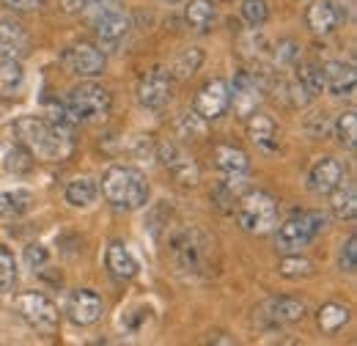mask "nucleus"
I'll list each match as a JSON object with an SVG mask.
<instances>
[{
  "label": "nucleus",
  "instance_id": "obj_26",
  "mask_svg": "<svg viewBox=\"0 0 357 346\" xmlns=\"http://www.w3.org/2000/svg\"><path fill=\"white\" fill-rule=\"evenodd\" d=\"M33 201L36 198L31 190H22V187L6 190V193H0V217H22L25 212H31Z\"/></svg>",
  "mask_w": 357,
  "mask_h": 346
},
{
  "label": "nucleus",
  "instance_id": "obj_36",
  "mask_svg": "<svg viewBox=\"0 0 357 346\" xmlns=\"http://www.w3.org/2000/svg\"><path fill=\"white\" fill-rule=\"evenodd\" d=\"M206 132V124L198 113H187L181 121H178V135L187 137V135H204Z\"/></svg>",
  "mask_w": 357,
  "mask_h": 346
},
{
  "label": "nucleus",
  "instance_id": "obj_29",
  "mask_svg": "<svg viewBox=\"0 0 357 346\" xmlns=\"http://www.w3.org/2000/svg\"><path fill=\"white\" fill-rule=\"evenodd\" d=\"M93 198H96V181H93V179H86V176H83V179L69 181V187H66V204L83 209V206H91V204H93Z\"/></svg>",
  "mask_w": 357,
  "mask_h": 346
},
{
  "label": "nucleus",
  "instance_id": "obj_11",
  "mask_svg": "<svg viewBox=\"0 0 357 346\" xmlns=\"http://www.w3.org/2000/svg\"><path fill=\"white\" fill-rule=\"evenodd\" d=\"M228 99H231V93H228V83L220 80V77H215V80H209L206 86L195 93L192 113H198L204 121H215V119H220L225 110L231 107V105H228Z\"/></svg>",
  "mask_w": 357,
  "mask_h": 346
},
{
  "label": "nucleus",
  "instance_id": "obj_41",
  "mask_svg": "<svg viewBox=\"0 0 357 346\" xmlns=\"http://www.w3.org/2000/svg\"><path fill=\"white\" fill-rule=\"evenodd\" d=\"M86 3H89V0H61V6H63L69 14H80V11H86Z\"/></svg>",
  "mask_w": 357,
  "mask_h": 346
},
{
  "label": "nucleus",
  "instance_id": "obj_16",
  "mask_svg": "<svg viewBox=\"0 0 357 346\" xmlns=\"http://www.w3.org/2000/svg\"><path fill=\"white\" fill-rule=\"evenodd\" d=\"M28 52H31V36L25 33V28L11 20H3L0 22V58L22 61Z\"/></svg>",
  "mask_w": 357,
  "mask_h": 346
},
{
  "label": "nucleus",
  "instance_id": "obj_12",
  "mask_svg": "<svg viewBox=\"0 0 357 346\" xmlns=\"http://www.w3.org/2000/svg\"><path fill=\"white\" fill-rule=\"evenodd\" d=\"M344 165L341 160L335 157H321L313 163V168L308 171V187H311L316 195H330L341 181H344Z\"/></svg>",
  "mask_w": 357,
  "mask_h": 346
},
{
  "label": "nucleus",
  "instance_id": "obj_17",
  "mask_svg": "<svg viewBox=\"0 0 357 346\" xmlns=\"http://www.w3.org/2000/svg\"><path fill=\"white\" fill-rule=\"evenodd\" d=\"M157 151H160L162 163L168 165V171L174 173L181 184H195V181H198V168H195V163L178 149L176 143H160Z\"/></svg>",
  "mask_w": 357,
  "mask_h": 346
},
{
  "label": "nucleus",
  "instance_id": "obj_18",
  "mask_svg": "<svg viewBox=\"0 0 357 346\" xmlns=\"http://www.w3.org/2000/svg\"><path fill=\"white\" fill-rule=\"evenodd\" d=\"M305 22H308V28L313 33L327 36V33H333L338 28L341 11H338V6L333 0H313L308 6V11H305Z\"/></svg>",
  "mask_w": 357,
  "mask_h": 346
},
{
  "label": "nucleus",
  "instance_id": "obj_14",
  "mask_svg": "<svg viewBox=\"0 0 357 346\" xmlns=\"http://www.w3.org/2000/svg\"><path fill=\"white\" fill-rule=\"evenodd\" d=\"M321 83L333 96H352L357 86L355 66L344 61H327L321 66Z\"/></svg>",
  "mask_w": 357,
  "mask_h": 346
},
{
  "label": "nucleus",
  "instance_id": "obj_20",
  "mask_svg": "<svg viewBox=\"0 0 357 346\" xmlns=\"http://www.w3.org/2000/svg\"><path fill=\"white\" fill-rule=\"evenodd\" d=\"M248 137L261 151H278V127H275V121L269 116H264V113L248 116Z\"/></svg>",
  "mask_w": 357,
  "mask_h": 346
},
{
  "label": "nucleus",
  "instance_id": "obj_23",
  "mask_svg": "<svg viewBox=\"0 0 357 346\" xmlns=\"http://www.w3.org/2000/svg\"><path fill=\"white\" fill-rule=\"evenodd\" d=\"M25 86V69L17 58H0V99H14Z\"/></svg>",
  "mask_w": 357,
  "mask_h": 346
},
{
  "label": "nucleus",
  "instance_id": "obj_24",
  "mask_svg": "<svg viewBox=\"0 0 357 346\" xmlns=\"http://www.w3.org/2000/svg\"><path fill=\"white\" fill-rule=\"evenodd\" d=\"M184 20L192 31L198 33H206L215 20H218V11H215V3L212 0H190L187 8H184Z\"/></svg>",
  "mask_w": 357,
  "mask_h": 346
},
{
  "label": "nucleus",
  "instance_id": "obj_31",
  "mask_svg": "<svg viewBox=\"0 0 357 346\" xmlns=\"http://www.w3.org/2000/svg\"><path fill=\"white\" fill-rule=\"evenodd\" d=\"M14 283H17V259L6 245H0V297L8 294Z\"/></svg>",
  "mask_w": 357,
  "mask_h": 346
},
{
  "label": "nucleus",
  "instance_id": "obj_10",
  "mask_svg": "<svg viewBox=\"0 0 357 346\" xmlns=\"http://www.w3.org/2000/svg\"><path fill=\"white\" fill-rule=\"evenodd\" d=\"M171 99V72L168 69H151L137 83V102L146 110H162Z\"/></svg>",
  "mask_w": 357,
  "mask_h": 346
},
{
  "label": "nucleus",
  "instance_id": "obj_9",
  "mask_svg": "<svg viewBox=\"0 0 357 346\" xmlns=\"http://www.w3.org/2000/svg\"><path fill=\"white\" fill-rule=\"evenodd\" d=\"M63 63H66V69H69L72 75H77V77H99V75L105 72L107 58H105V52H102L99 47L80 42V44H72V47L63 52Z\"/></svg>",
  "mask_w": 357,
  "mask_h": 346
},
{
  "label": "nucleus",
  "instance_id": "obj_33",
  "mask_svg": "<svg viewBox=\"0 0 357 346\" xmlns=\"http://www.w3.org/2000/svg\"><path fill=\"white\" fill-rule=\"evenodd\" d=\"M242 17L250 28H261L269 20L267 0H242Z\"/></svg>",
  "mask_w": 357,
  "mask_h": 346
},
{
  "label": "nucleus",
  "instance_id": "obj_40",
  "mask_svg": "<svg viewBox=\"0 0 357 346\" xmlns=\"http://www.w3.org/2000/svg\"><path fill=\"white\" fill-rule=\"evenodd\" d=\"M121 0H89L86 3V11H91L93 17H99L102 11H107V8H116Z\"/></svg>",
  "mask_w": 357,
  "mask_h": 346
},
{
  "label": "nucleus",
  "instance_id": "obj_34",
  "mask_svg": "<svg viewBox=\"0 0 357 346\" xmlns=\"http://www.w3.org/2000/svg\"><path fill=\"white\" fill-rule=\"evenodd\" d=\"M33 154L25 149V146H20V149H14V151H8L6 154V168L14 173H25L31 165H33V160H31Z\"/></svg>",
  "mask_w": 357,
  "mask_h": 346
},
{
  "label": "nucleus",
  "instance_id": "obj_1",
  "mask_svg": "<svg viewBox=\"0 0 357 346\" xmlns=\"http://www.w3.org/2000/svg\"><path fill=\"white\" fill-rule=\"evenodd\" d=\"M14 135L20 140V146H25L33 157L55 163L63 160L72 151V137L63 132L61 124H50L39 116H22L14 121Z\"/></svg>",
  "mask_w": 357,
  "mask_h": 346
},
{
  "label": "nucleus",
  "instance_id": "obj_21",
  "mask_svg": "<svg viewBox=\"0 0 357 346\" xmlns=\"http://www.w3.org/2000/svg\"><path fill=\"white\" fill-rule=\"evenodd\" d=\"M215 163L228 176H242V173H248V168H250L248 151H242L239 146H231V143H218L215 146Z\"/></svg>",
  "mask_w": 357,
  "mask_h": 346
},
{
  "label": "nucleus",
  "instance_id": "obj_37",
  "mask_svg": "<svg viewBox=\"0 0 357 346\" xmlns=\"http://www.w3.org/2000/svg\"><path fill=\"white\" fill-rule=\"evenodd\" d=\"M50 259V253H47L45 245H28L25 248V261H28V266L31 269H42Z\"/></svg>",
  "mask_w": 357,
  "mask_h": 346
},
{
  "label": "nucleus",
  "instance_id": "obj_7",
  "mask_svg": "<svg viewBox=\"0 0 357 346\" xmlns=\"http://www.w3.org/2000/svg\"><path fill=\"white\" fill-rule=\"evenodd\" d=\"M14 313L39 333L58 330V308L42 292H22L14 297Z\"/></svg>",
  "mask_w": 357,
  "mask_h": 346
},
{
  "label": "nucleus",
  "instance_id": "obj_22",
  "mask_svg": "<svg viewBox=\"0 0 357 346\" xmlns=\"http://www.w3.org/2000/svg\"><path fill=\"white\" fill-rule=\"evenodd\" d=\"M267 316L272 324H294L305 316V303L294 297H275L267 303Z\"/></svg>",
  "mask_w": 357,
  "mask_h": 346
},
{
  "label": "nucleus",
  "instance_id": "obj_19",
  "mask_svg": "<svg viewBox=\"0 0 357 346\" xmlns=\"http://www.w3.org/2000/svg\"><path fill=\"white\" fill-rule=\"evenodd\" d=\"M105 264H107V269H110V275L116 280H132L137 275V261H135V256L130 253V248L124 242H113L107 248Z\"/></svg>",
  "mask_w": 357,
  "mask_h": 346
},
{
  "label": "nucleus",
  "instance_id": "obj_5",
  "mask_svg": "<svg viewBox=\"0 0 357 346\" xmlns=\"http://www.w3.org/2000/svg\"><path fill=\"white\" fill-rule=\"evenodd\" d=\"M236 223L245 234L264 236L272 234L278 225V204L264 190H250L236 198Z\"/></svg>",
  "mask_w": 357,
  "mask_h": 346
},
{
  "label": "nucleus",
  "instance_id": "obj_43",
  "mask_svg": "<svg viewBox=\"0 0 357 346\" xmlns=\"http://www.w3.org/2000/svg\"><path fill=\"white\" fill-rule=\"evenodd\" d=\"M223 3H231V0H223Z\"/></svg>",
  "mask_w": 357,
  "mask_h": 346
},
{
  "label": "nucleus",
  "instance_id": "obj_42",
  "mask_svg": "<svg viewBox=\"0 0 357 346\" xmlns=\"http://www.w3.org/2000/svg\"><path fill=\"white\" fill-rule=\"evenodd\" d=\"M162 3H181V0H162Z\"/></svg>",
  "mask_w": 357,
  "mask_h": 346
},
{
  "label": "nucleus",
  "instance_id": "obj_39",
  "mask_svg": "<svg viewBox=\"0 0 357 346\" xmlns=\"http://www.w3.org/2000/svg\"><path fill=\"white\" fill-rule=\"evenodd\" d=\"M0 6H6L11 11H36L42 6V0H0Z\"/></svg>",
  "mask_w": 357,
  "mask_h": 346
},
{
  "label": "nucleus",
  "instance_id": "obj_15",
  "mask_svg": "<svg viewBox=\"0 0 357 346\" xmlns=\"http://www.w3.org/2000/svg\"><path fill=\"white\" fill-rule=\"evenodd\" d=\"M93 28H96L99 42L113 47L130 33V17L116 6V8H107L99 17H93Z\"/></svg>",
  "mask_w": 357,
  "mask_h": 346
},
{
  "label": "nucleus",
  "instance_id": "obj_3",
  "mask_svg": "<svg viewBox=\"0 0 357 346\" xmlns=\"http://www.w3.org/2000/svg\"><path fill=\"white\" fill-rule=\"evenodd\" d=\"M168 253L178 272L184 275H201L209 269V261L215 253V242L195 225H184L168 242Z\"/></svg>",
  "mask_w": 357,
  "mask_h": 346
},
{
  "label": "nucleus",
  "instance_id": "obj_2",
  "mask_svg": "<svg viewBox=\"0 0 357 346\" xmlns=\"http://www.w3.org/2000/svg\"><path fill=\"white\" fill-rule=\"evenodd\" d=\"M102 195L116 209H140L149 201V179L146 173L130 165H113L102 176Z\"/></svg>",
  "mask_w": 357,
  "mask_h": 346
},
{
  "label": "nucleus",
  "instance_id": "obj_30",
  "mask_svg": "<svg viewBox=\"0 0 357 346\" xmlns=\"http://www.w3.org/2000/svg\"><path fill=\"white\" fill-rule=\"evenodd\" d=\"M313 272V261H308L305 256H300V253H291V256H286V259L278 264V275H283V278H289V280H303V278H311Z\"/></svg>",
  "mask_w": 357,
  "mask_h": 346
},
{
  "label": "nucleus",
  "instance_id": "obj_25",
  "mask_svg": "<svg viewBox=\"0 0 357 346\" xmlns=\"http://www.w3.org/2000/svg\"><path fill=\"white\" fill-rule=\"evenodd\" d=\"M330 209L338 220H352L357 215V190L355 184H338L330 193Z\"/></svg>",
  "mask_w": 357,
  "mask_h": 346
},
{
  "label": "nucleus",
  "instance_id": "obj_27",
  "mask_svg": "<svg viewBox=\"0 0 357 346\" xmlns=\"http://www.w3.org/2000/svg\"><path fill=\"white\" fill-rule=\"evenodd\" d=\"M316 319H319V330H321V333L335 336L341 327H347V322H349V308L338 303H327L319 310Z\"/></svg>",
  "mask_w": 357,
  "mask_h": 346
},
{
  "label": "nucleus",
  "instance_id": "obj_28",
  "mask_svg": "<svg viewBox=\"0 0 357 346\" xmlns=\"http://www.w3.org/2000/svg\"><path fill=\"white\" fill-rule=\"evenodd\" d=\"M201 63H204V50L190 47V50L178 52L176 58H174V63H171V77L187 80V77H192V75L201 69Z\"/></svg>",
  "mask_w": 357,
  "mask_h": 346
},
{
  "label": "nucleus",
  "instance_id": "obj_38",
  "mask_svg": "<svg viewBox=\"0 0 357 346\" xmlns=\"http://www.w3.org/2000/svg\"><path fill=\"white\" fill-rule=\"evenodd\" d=\"M305 130H308V135H313V137H321L324 130H327V113H324V110H321V113H311L308 121H305Z\"/></svg>",
  "mask_w": 357,
  "mask_h": 346
},
{
  "label": "nucleus",
  "instance_id": "obj_8",
  "mask_svg": "<svg viewBox=\"0 0 357 346\" xmlns=\"http://www.w3.org/2000/svg\"><path fill=\"white\" fill-rule=\"evenodd\" d=\"M228 93H231L228 105H234V113L239 119H248V116H253L259 110L264 86L259 83V77L253 72H239L234 77V86H228Z\"/></svg>",
  "mask_w": 357,
  "mask_h": 346
},
{
  "label": "nucleus",
  "instance_id": "obj_32",
  "mask_svg": "<svg viewBox=\"0 0 357 346\" xmlns=\"http://www.w3.org/2000/svg\"><path fill=\"white\" fill-rule=\"evenodd\" d=\"M335 137H338V143L347 146V149H355L357 146V113L355 110H347V113L338 116V121H335Z\"/></svg>",
  "mask_w": 357,
  "mask_h": 346
},
{
  "label": "nucleus",
  "instance_id": "obj_4",
  "mask_svg": "<svg viewBox=\"0 0 357 346\" xmlns=\"http://www.w3.org/2000/svg\"><path fill=\"white\" fill-rule=\"evenodd\" d=\"M110 91L96 83H80L69 91L66 102H63V116L72 124H93L102 121L110 113Z\"/></svg>",
  "mask_w": 357,
  "mask_h": 346
},
{
  "label": "nucleus",
  "instance_id": "obj_13",
  "mask_svg": "<svg viewBox=\"0 0 357 346\" xmlns=\"http://www.w3.org/2000/svg\"><path fill=\"white\" fill-rule=\"evenodd\" d=\"M66 313L80 327L96 324L102 319V297L91 289H77V292H72V297L66 303Z\"/></svg>",
  "mask_w": 357,
  "mask_h": 346
},
{
  "label": "nucleus",
  "instance_id": "obj_35",
  "mask_svg": "<svg viewBox=\"0 0 357 346\" xmlns=\"http://www.w3.org/2000/svg\"><path fill=\"white\" fill-rule=\"evenodd\" d=\"M338 266L344 269V272H355V266H357V239L355 236H349L347 239V245L341 248V256H338Z\"/></svg>",
  "mask_w": 357,
  "mask_h": 346
},
{
  "label": "nucleus",
  "instance_id": "obj_6",
  "mask_svg": "<svg viewBox=\"0 0 357 346\" xmlns=\"http://www.w3.org/2000/svg\"><path fill=\"white\" fill-rule=\"evenodd\" d=\"M275 228H278L275 231L278 250L280 253H300L305 245H311L313 239L327 228V217L321 212H297Z\"/></svg>",
  "mask_w": 357,
  "mask_h": 346
}]
</instances>
